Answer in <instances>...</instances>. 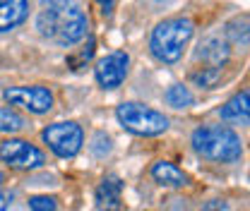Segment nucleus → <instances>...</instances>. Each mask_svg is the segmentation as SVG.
<instances>
[{"label":"nucleus","instance_id":"19","mask_svg":"<svg viewBox=\"0 0 250 211\" xmlns=\"http://www.w3.org/2000/svg\"><path fill=\"white\" fill-rule=\"evenodd\" d=\"M29 209L31 211H58V202H56V197L39 194V197H31L29 199Z\"/></svg>","mask_w":250,"mask_h":211},{"label":"nucleus","instance_id":"10","mask_svg":"<svg viewBox=\"0 0 250 211\" xmlns=\"http://www.w3.org/2000/svg\"><path fill=\"white\" fill-rule=\"evenodd\" d=\"M29 15V0H0V34L15 29Z\"/></svg>","mask_w":250,"mask_h":211},{"label":"nucleus","instance_id":"9","mask_svg":"<svg viewBox=\"0 0 250 211\" xmlns=\"http://www.w3.org/2000/svg\"><path fill=\"white\" fill-rule=\"evenodd\" d=\"M121 192H123V182L116 175L104 178L101 185L96 187V207L99 211H121Z\"/></svg>","mask_w":250,"mask_h":211},{"label":"nucleus","instance_id":"15","mask_svg":"<svg viewBox=\"0 0 250 211\" xmlns=\"http://www.w3.org/2000/svg\"><path fill=\"white\" fill-rule=\"evenodd\" d=\"M24 127H27V120L15 108H10V106L0 108V132L2 134H15V132H20Z\"/></svg>","mask_w":250,"mask_h":211},{"label":"nucleus","instance_id":"3","mask_svg":"<svg viewBox=\"0 0 250 211\" xmlns=\"http://www.w3.org/2000/svg\"><path fill=\"white\" fill-rule=\"evenodd\" d=\"M192 22L188 17H171L156 24L152 31V41L149 48L154 53L156 60L161 62H176L181 60L183 51H186L188 41L192 38Z\"/></svg>","mask_w":250,"mask_h":211},{"label":"nucleus","instance_id":"6","mask_svg":"<svg viewBox=\"0 0 250 211\" xmlns=\"http://www.w3.org/2000/svg\"><path fill=\"white\" fill-rule=\"evenodd\" d=\"M0 158L15 171H36L46 163L43 151L36 149L27 139H5L0 144Z\"/></svg>","mask_w":250,"mask_h":211},{"label":"nucleus","instance_id":"22","mask_svg":"<svg viewBox=\"0 0 250 211\" xmlns=\"http://www.w3.org/2000/svg\"><path fill=\"white\" fill-rule=\"evenodd\" d=\"M0 211H7V197L0 194Z\"/></svg>","mask_w":250,"mask_h":211},{"label":"nucleus","instance_id":"13","mask_svg":"<svg viewBox=\"0 0 250 211\" xmlns=\"http://www.w3.org/2000/svg\"><path fill=\"white\" fill-rule=\"evenodd\" d=\"M152 178H154L159 185H166V187H186L188 185V175L181 171V168H176L173 163H168V161H159V163H154Z\"/></svg>","mask_w":250,"mask_h":211},{"label":"nucleus","instance_id":"1","mask_svg":"<svg viewBox=\"0 0 250 211\" xmlns=\"http://www.w3.org/2000/svg\"><path fill=\"white\" fill-rule=\"evenodd\" d=\"M87 17L75 0H41V12L36 17V29L43 36L72 46L87 36Z\"/></svg>","mask_w":250,"mask_h":211},{"label":"nucleus","instance_id":"20","mask_svg":"<svg viewBox=\"0 0 250 211\" xmlns=\"http://www.w3.org/2000/svg\"><path fill=\"white\" fill-rule=\"evenodd\" d=\"M202 211H229V207H226L224 199H209V202L202 207Z\"/></svg>","mask_w":250,"mask_h":211},{"label":"nucleus","instance_id":"5","mask_svg":"<svg viewBox=\"0 0 250 211\" xmlns=\"http://www.w3.org/2000/svg\"><path fill=\"white\" fill-rule=\"evenodd\" d=\"M48 149L61 158H72L82 149V127L77 122H56L41 132Z\"/></svg>","mask_w":250,"mask_h":211},{"label":"nucleus","instance_id":"12","mask_svg":"<svg viewBox=\"0 0 250 211\" xmlns=\"http://www.w3.org/2000/svg\"><path fill=\"white\" fill-rule=\"evenodd\" d=\"M219 115L229 122H241V125H248V115H250V94L248 91H241L236 94L221 111Z\"/></svg>","mask_w":250,"mask_h":211},{"label":"nucleus","instance_id":"8","mask_svg":"<svg viewBox=\"0 0 250 211\" xmlns=\"http://www.w3.org/2000/svg\"><path fill=\"white\" fill-rule=\"evenodd\" d=\"M127 65H130V58L125 51H113L108 53L106 58L96 62L94 67V75H96V82L104 87V89H116L121 87L127 75Z\"/></svg>","mask_w":250,"mask_h":211},{"label":"nucleus","instance_id":"18","mask_svg":"<svg viewBox=\"0 0 250 211\" xmlns=\"http://www.w3.org/2000/svg\"><path fill=\"white\" fill-rule=\"evenodd\" d=\"M94 48H96V43H94V38H89V41H87V46H82V51H80V53H75V56H67V65H70L72 70H80V67H84V62L92 60Z\"/></svg>","mask_w":250,"mask_h":211},{"label":"nucleus","instance_id":"16","mask_svg":"<svg viewBox=\"0 0 250 211\" xmlns=\"http://www.w3.org/2000/svg\"><path fill=\"white\" fill-rule=\"evenodd\" d=\"M164 98H166V103L171 106V108H188V106H192V94L188 87L183 84H173L171 89L164 94Z\"/></svg>","mask_w":250,"mask_h":211},{"label":"nucleus","instance_id":"21","mask_svg":"<svg viewBox=\"0 0 250 211\" xmlns=\"http://www.w3.org/2000/svg\"><path fill=\"white\" fill-rule=\"evenodd\" d=\"M96 2H99V7H101L104 15H111V10H113V5H116V0H96Z\"/></svg>","mask_w":250,"mask_h":211},{"label":"nucleus","instance_id":"17","mask_svg":"<svg viewBox=\"0 0 250 211\" xmlns=\"http://www.w3.org/2000/svg\"><path fill=\"white\" fill-rule=\"evenodd\" d=\"M219 77H221V70H219V67H202L200 72H192V75H190V79H192L197 87H205V89H212L219 82Z\"/></svg>","mask_w":250,"mask_h":211},{"label":"nucleus","instance_id":"4","mask_svg":"<svg viewBox=\"0 0 250 211\" xmlns=\"http://www.w3.org/2000/svg\"><path fill=\"white\" fill-rule=\"evenodd\" d=\"M116 115H118V122L123 125L127 132L142 134V137L161 134L168 127V118L164 113H159L154 108H147L142 103H121Z\"/></svg>","mask_w":250,"mask_h":211},{"label":"nucleus","instance_id":"14","mask_svg":"<svg viewBox=\"0 0 250 211\" xmlns=\"http://www.w3.org/2000/svg\"><path fill=\"white\" fill-rule=\"evenodd\" d=\"M226 43H231L233 48H248V15L236 17L233 22L226 24Z\"/></svg>","mask_w":250,"mask_h":211},{"label":"nucleus","instance_id":"11","mask_svg":"<svg viewBox=\"0 0 250 211\" xmlns=\"http://www.w3.org/2000/svg\"><path fill=\"white\" fill-rule=\"evenodd\" d=\"M197 58H202L209 67H221L229 60V43L221 36H207L197 48Z\"/></svg>","mask_w":250,"mask_h":211},{"label":"nucleus","instance_id":"2","mask_svg":"<svg viewBox=\"0 0 250 211\" xmlns=\"http://www.w3.org/2000/svg\"><path fill=\"white\" fill-rule=\"evenodd\" d=\"M192 149L200 156H205L209 161H219V163H233L243 153L238 134L226 125L197 127L192 132Z\"/></svg>","mask_w":250,"mask_h":211},{"label":"nucleus","instance_id":"23","mask_svg":"<svg viewBox=\"0 0 250 211\" xmlns=\"http://www.w3.org/2000/svg\"><path fill=\"white\" fill-rule=\"evenodd\" d=\"M2 182H5V175H2V171H0V187H2Z\"/></svg>","mask_w":250,"mask_h":211},{"label":"nucleus","instance_id":"7","mask_svg":"<svg viewBox=\"0 0 250 211\" xmlns=\"http://www.w3.org/2000/svg\"><path fill=\"white\" fill-rule=\"evenodd\" d=\"M2 96L12 106H22L36 115H43L53 108V94L46 87H10L2 91Z\"/></svg>","mask_w":250,"mask_h":211}]
</instances>
